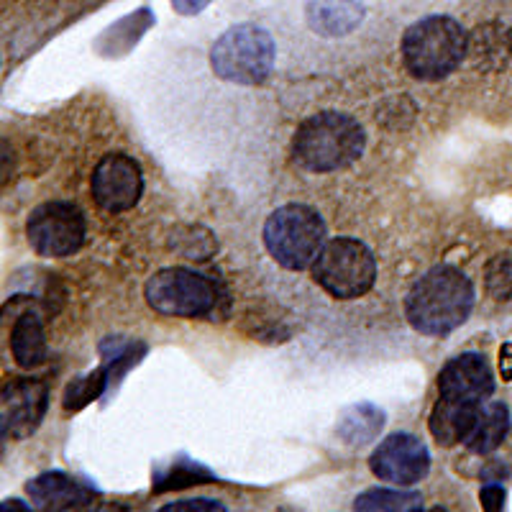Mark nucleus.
Returning a JSON list of instances; mask_svg holds the SVG:
<instances>
[{"mask_svg":"<svg viewBox=\"0 0 512 512\" xmlns=\"http://www.w3.org/2000/svg\"><path fill=\"white\" fill-rule=\"evenodd\" d=\"M472 280L451 264H438L410 287L405 300L408 323L423 336H448L469 320L474 310Z\"/></svg>","mask_w":512,"mask_h":512,"instance_id":"obj_1","label":"nucleus"},{"mask_svg":"<svg viewBox=\"0 0 512 512\" xmlns=\"http://www.w3.org/2000/svg\"><path fill=\"white\" fill-rule=\"evenodd\" d=\"M364 144L367 136L356 118L338 111H323L297 126L292 157L297 167L315 175H326L351 167L364 152Z\"/></svg>","mask_w":512,"mask_h":512,"instance_id":"obj_2","label":"nucleus"},{"mask_svg":"<svg viewBox=\"0 0 512 512\" xmlns=\"http://www.w3.org/2000/svg\"><path fill=\"white\" fill-rule=\"evenodd\" d=\"M469 52L464 26L451 16H428L402 36V62L418 80L438 82L456 72Z\"/></svg>","mask_w":512,"mask_h":512,"instance_id":"obj_3","label":"nucleus"},{"mask_svg":"<svg viewBox=\"0 0 512 512\" xmlns=\"http://www.w3.org/2000/svg\"><path fill=\"white\" fill-rule=\"evenodd\" d=\"M264 244L280 267L303 272L326 246V223L310 205H282L264 223Z\"/></svg>","mask_w":512,"mask_h":512,"instance_id":"obj_4","label":"nucleus"},{"mask_svg":"<svg viewBox=\"0 0 512 512\" xmlns=\"http://www.w3.org/2000/svg\"><path fill=\"white\" fill-rule=\"evenodd\" d=\"M274 41L254 24L231 26L210 49V67L233 85H262L274 70Z\"/></svg>","mask_w":512,"mask_h":512,"instance_id":"obj_5","label":"nucleus"},{"mask_svg":"<svg viewBox=\"0 0 512 512\" xmlns=\"http://www.w3.org/2000/svg\"><path fill=\"white\" fill-rule=\"evenodd\" d=\"M313 280L336 300H356L374 287L377 262L367 244L341 236L323 246L313 264Z\"/></svg>","mask_w":512,"mask_h":512,"instance_id":"obj_6","label":"nucleus"},{"mask_svg":"<svg viewBox=\"0 0 512 512\" xmlns=\"http://www.w3.org/2000/svg\"><path fill=\"white\" fill-rule=\"evenodd\" d=\"M146 303L169 318H205L216 310L218 287L205 274L185 267L159 269L146 282Z\"/></svg>","mask_w":512,"mask_h":512,"instance_id":"obj_7","label":"nucleus"},{"mask_svg":"<svg viewBox=\"0 0 512 512\" xmlns=\"http://www.w3.org/2000/svg\"><path fill=\"white\" fill-rule=\"evenodd\" d=\"M85 233H88V223L82 210L64 200L41 203L39 208L31 210L29 223H26L31 249L49 259H62L80 251V246L85 244Z\"/></svg>","mask_w":512,"mask_h":512,"instance_id":"obj_8","label":"nucleus"},{"mask_svg":"<svg viewBox=\"0 0 512 512\" xmlns=\"http://www.w3.org/2000/svg\"><path fill=\"white\" fill-rule=\"evenodd\" d=\"M369 469L382 482L413 487L431 472V454L413 433H392L372 451Z\"/></svg>","mask_w":512,"mask_h":512,"instance_id":"obj_9","label":"nucleus"},{"mask_svg":"<svg viewBox=\"0 0 512 512\" xmlns=\"http://www.w3.org/2000/svg\"><path fill=\"white\" fill-rule=\"evenodd\" d=\"M93 198L108 213H123L139 203L144 192V175L134 157L116 152L105 154L93 172Z\"/></svg>","mask_w":512,"mask_h":512,"instance_id":"obj_10","label":"nucleus"},{"mask_svg":"<svg viewBox=\"0 0 512 512\" xmlns=\"http://www.w3.org/2000/svg\"><path fill=\"white\" fill-rule=\"evenodd\" d=\"M49 390L39 379L16 377L3 387L0 418H3V436L21 441L31 436L47 415Z\"/></svg>","mask_w":512,"mask_h":512,"instance_id":"obj_11","label":"nucleus"},{"mask_svg":"<svg viewBox=\"0 0 512 512\" xmlns=\"http://www.w3.org/2000/svg\"><path fill=\"white\" fill-rule=\"evenodd\" d=\"M495 392V374L482 354L466 351L454 356L438 374V395L451 400L487 402Z\"/></svg>","mask_w":512,"mask_h":512,"instance_id":"obj_12","label":"nucleus"},{"mask_svg":"<svg viewBox=\"0 0 512 512\" xmlns=\"http://www.w3.org/2000/svg\"><path fill=\"white\" fill-rule=\"evenodd\" d=\"M482 405L484 402L451 400V397L438 395V402L431 410V420H428L431 436L446 448L466 443L477 425Z\"/></svg>","mask_w":512,"mask_h":512,"instance_id":"obj_13","label":"nucleus"},{"mask_svg":"<svg viewBox=\"0 0 512 512\" xmlns=\"http://www.w3.org/2000/svg\"><path fill=\"white\" fill-rule=\"evenodd\" d=\"M305 18L318 36L344 39L354 34L364 21V3L361 0H308Z\"/></svg>","mask_w":512,"mask_h":512,"instance_id":"obj_14","label":"nucleus"},{"mask_svg":"<svg viewBox=\"0 0 512 512\" xmlns=\"http://www.w3.org/2000/svg\"><path fill=\"white\" fill-rule=\"evenodd\" d=\"M26 492L41 510H77V507H88L95 497L85 484L62 472L41 474L29 482Z\"/></svg>","mask_w":512,"mask_h":512,"instance_id":"obj_15","label":"nucleus"},{"mask_svg":"<svg viewBox=\"0 0 512 512\" xmlns=\"http://www.w3.org/2000/svg\"><path fill=\"white\" fill-rule=\"evenodd\" d=\"M11 351L18 367L34 369L47 361V333L36 313L18 315L11 331Z\"/></svg>","mask_w":512,"mask_h":512,"instance_id":"obj_16","label":"nucleus"},{"mask_svg":"<svg viewBox=\"0 0 512 512\" xmlns=\"http://www.w3.org/2000/svg\"><path fill=\"white\" fill-rule=\"evenodd\" d=\"M507 428H510V413H507L505 402H484L466 446L474 454H492L505 441Z\"/></svg>","mask_w":512,"mask_h":512,"instance_id":"obj_17","label":"nucleus"},{"mask_svg":"<svg viewBox=\"0 0 512 512\" xmlns=\"http://www.w3.org/2000/svg\"><path fill=\"white\" fill-rule=\"evenodd\" d=\"M423 507L418 492H400V489H369L354 500V510L364 512H410Z\"/></svg>","mask_w":512,"mask_h":512,"instance_id":"obj_18","label":"nucleus"},{"mask_svg":"<svg viewBox=\"0 0 512 512\" xmlns=\"http://www.w3.org/2000/svg\"><path fill=\"white\" fill-rule=\"evenodd\" d=\"M374 413H377V408H372V405H356V408L346 410L344 420L338 425V433H341V436L346 438V443H351V446H356V443L361 446V443L372 441V438L382 431L384 425V415L372 418Z\"/></svg>","mask_w":512,"mask_h":512,"instance_id":"obj_19","label":"nucleus"},{"mask_svg":"<svg viewBox=\"0 0 512 512\" xmlns=\"http://www.w3.org/2000/svg\"><path fill=\"white\" fill-rule=\"evenodd\" d=\"M108 369H95L93 374H88V377L82 379H75V382L67 387V392H64V410L70 413V410H82L88 402L98 400L100 395H103V390L108 387Z\"/></svg>","mask_w":512,"mask_h":512,"instance_id":"obj_20","label":"nucleus"},{"mask_svg":"<svg viewBox=\"0 0 512 512\" xmlns=\"http://www.w3.org/2000/svg\"><path fill=\"white\" fill-rule=\"evenodd\" d=\"M484 285L495 300L510 303L512 300V254H497L489 259L484 269Z\"/></svg>","mask_w":512,"mask_h":512,"instance_id":"obj_21","label":"nucleus"},{"mask_svg":"<svg viewBox=\"0 0 512 512\" xmlns=\"http://www.w3.org/2000/svg\"><path fill=\"white\" fill-rule=\"evenodd\" d=\"M213 479V474L208 472V469H203V466H187V472L182 469L180 464L172 469V472L167 474L164 479H159V482L164 484H157V492H167V489H180V487H190V484H205Z\"/></svg>","mask_w":512,"mask_h":512,"instance_id":"obj_22","label":"nucleus"},{"mask_svg":"<svg viewBox=\"0 0 512 512\" xmlns=\"http://www.w3.org/2000/svg\"><path fill=\"white\" fill-rule=\"evenodd\" d=\"M164 512H182V510H205V512H213V510H226V505H221L218 500H180V502H172V505H164Z\"/></svg>","mask_w":512,"mask_h":512,"instance_id":"obj_23","label":"nucleus"},{"mask_svg":"<svg viewBox=\"0 0 512 512\" xmlns=\"http://www.w3.org/2000/svg\"><path fill=\"white\" fill-rule=\"evenodd\" d=\"M479 500H482L484 510H502V507H505V489H502L500 484H487V487H482V492H479Z\"/></svg>","mask_w":512,"mask_h":512,"instance_id":"obj_24","label":"nucleus"},{"mask_svg":"<svg viewBox=\"0 0 512 512\" xmlns=\"http://www.w3.org/2000/svg\"><path fill=\"white\" fill-rule=\"evenodd\" d=\"M208 3L210 0H172L175 11L182 13V16H198Z\"/></svg>","mask_w":512,"mask_h":512,"instance_id":"obj_25","label":"nucleus"},{"mask_svg":"<svg viewBox=\"0 0 512 512\" xmlns=\"http://www.w3.org/2000/svg\"><path fill=\"white\" fill-rule=\"evenodd\" d=\"M502 379H512V344H505L500 351Z\"/></svg>","mask_w":512,"mask_h":512,"instance_id":"obj_26","label":"nucleus"}]
</instances>
